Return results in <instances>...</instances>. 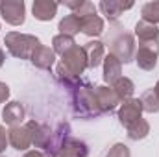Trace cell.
<instances>
[{"instance_id": "1", "label": "cell", "mask_w": 159, "mask_h": 157, "mask_svg": "<svg viewBox=\"0 0 159 157\" xmlns=\"http://www.w3.org/2000/svg\"><path fill=\"white\" fill-rule=\"evenodd\" d=\"M70 105H72L74 115L80 118H85V120L102 115L96 94H94V87L87 81H83L78 89L70 91Z\"/></svg>"}, {"instance_id": "2", "label": "cell", "mask_w": 159, "mask_h": 157, "mask_svg": "<svg viewBox=\"0 0 159 157\" xmlns=\"http://www.w3.org/2000/svg\"><path fill=\"white\" fill-rule=\"evenodd\" d=\"M4 43H6L9 54L13 57H20V59H32L37 46H41V41L35 35L19 34V32H9L6 35Z\"/></svg>"}, {"instance_id": "3", "label": "cell", "mask_w": 159, "mask_h": 157, "mask_svg": "<svg viewBox=\"0 0 159 157\" xmlns=\"http://www.w3.org/2000/svg\"><path fill=\"white\" fill-rule=\"evenodd\" d=\"M61 57H63V59H61V63L57 65L56 70H63V72H69V74H72V76L81 78L83 70L87 69V56H85V50L76 44V46H72L67 54H63Z\"/></svg>"}, {"instance_id": "4", "label": "cell", "mask_w": 159, "mask_h": 157, "mask_svg": "<svg viewBox=\"0 0 159 157\" xmlns=\"http://www.w3.org/2000/svg\"><path fill=\"white\" fill-rule=\"evenodd\" d=\"M111 44V56H115L120 63H129L131 59H135V41L133 35L128 34V32H120L117 37L109 41Z\"/></svg>"}, {"instance_id": "5", "label": "cell", "mask_w": 159, "mask_h": 157, "mask_svg": "<svg viewBox=\"0 0 159 157\" xmlns=\"http://www.w3.org/2000/svg\"><path fill=\"white\" fill-rule=\"evenodd\" d=\"M159 56V39L148 41V43H139V48L135 52V61L139 69L143 70H154L157 65Z\"/></svg>"}, {"instance_id": "6", "label": "cell", "mask_w": 159, "mask_h": 157, "mask_svg": "<svg viewBox=\"0 0 159 157\" xmlns=\"http://www.w3.org/2000/svg\"><path fill=\"white\" fill-rule=\"evenodd\" d=\"M0 15L2 19L11 24V26H20L24 24V15H26V6L22 0H6L0 2Z\"/></svg>"}, {"instance_id": "7", "label": "cell", "mask_w": 159, "mask_h": 157, "mask_svg": "<svg viewBox=\"0 0 159 157\" xmlns=\"http://www.w3.org/2000/svg\"><path fill=\"white\" fill-rule=\"evenodd\" d=\"M141 115H143V104H141L139 98L124 100V104L120 105V109H119V120L124 128H128V126L133 124L135 120L143 118Z\"/></svg>"}, {"instance_id": "8", "label": "cell", "mask_w": 159, "mask_h": 157, "mask_svg": "<svg viewBox=\"0 0 159 157\" xmlns=\"http://www.w3.org/2000/svg\"><path fill=\"white\" fill-rule=\"evenodd\" d=\"M70 139V126H69V122H59L57 126H56V129L52 131V139H50V142H48V146H46V155L48 157H54L61 148H63V144L67 142Z\"/></svg>"}, {"instance_id": "9", "label": "cell", "mask_w": 159, "mask_h": 157, "mask_svg": "<svg viewBox=\"0 0 159 157\" xmlns=\"http://www.w3.org/2000/svg\"><path fill=\"white\" fill-rule=\"evenodd\" d=\"M7 142L15 148V150H28L34 142H32V131L30 128L24 126H13L7 131Z\"/></svg>"}, {"instance_id": "10", "label": "cell", "mask_w": 159, "mask_h": 157, "mask_svg": "<svg viewBox=\"0 0 159 157\" xmlns=\"http://www.w3.org/2000/svg\"><path fill=\"white\" fill-rule=\"evenodd\" d=\"M94 94H96V100H98V105H100V111L102 113H111L115 111L117 104H119V96L115 94V91L111 87H106V85H100V87H94Z\"/></svg>"}, {"instance_id": "11", "label": "cell", "mask_w": 159, "mask_h": 157, "mask_svg": "<svg viewBox=\"0 0 159 157\" xmlns=\"http://www.w3.org/2000/svg\"><path fill=\"white\" fill-rule=\"evenodd\" d=\"M85 56H87V69H96L100 63L106 59V46L100 41H91L83 46Z\"/></svg>"}, {"instance_id": "12", "label": "cell", "mask_w": 159, "mask_h": 157, "mask_svg": "<svg viewBox=\"0 0 159 157\" xmlns=\"http://www.w3.org/2000/svg\"><path fill=\"white\" fill-rule=\"evenodd\" d=\"M80 24H81V34H85L89 37H96V35H100L104 32V20L96 13L81 15L80 17Z\"/></svg>"}, {"instance_id": "13", "label": "cell", "mask_w": 159, "mask_h": 157, "mask_svg": "<svg viewBox=\"0 0 159 157\" xmlns=\"http://www.w3.org/2000/svg\"><path fill=\"white\" fill-rule=\"evenodd\" d=\"M89 154V148H87V144L83 142V141H78V139H69L65 144H63V148L56 154L54 157H87Z\"/></svg>"}, {"instance_id": "14", "label": "cell", "mask_w": 159, "mask_h": 157, "mask_svg": "<svg viewBox=\"0 0 159 157\" xmlns=\"http://www.w3.org/2000/svg\"><path fill=\"white\" fill-rule=\"evenodd\" d=\"M30 61H32L37 69L48 70V69L54 65V61H56V54H54V50H50L48 46L41 44V46H37V50L34 52V56H32Z\"/></svg>"}, {"instance_id": "15", "label": "cell", "mask_w": 159, "mask_h": 157, "mask_svg": "<svg viewBox=\"0 0 159 157\" xmlns=\"http://www.w3.org/2000/svg\"><path fill=\"white\" fill-rule=\"evenodd\" d=\"M98 7H100V11H102L109 20H117L120 15H122V11L133 7V4H131V2L124 4V2H119V0H104V2H100Z\"/></svg>"}, {"instance_id": "16", "label": "cell", "mask_w": 159, "mask_h": 157, "mask_svg": "<svg viewBox=\"0 0 159 157\" xmlns=\"http://www.w3.org/2000/svg\"><path fill=\"white\" fill-rule=\"evenodd\" d=\"M32 11L37 20H52L57 11V4L50 2V0H37V2H34Z\"/></svg>"}, {"instance_id": "17", "label": "cell", "mask_w": 159, "mask_h": 157, "mask_svg": "<svg viewBox=\"0 0 159 157\" xmlns=\"http://www.w3.org/2000/svg\"><path fill=\"white\" fill-rule=\"evenodd\" d=\"M120 74H122V63L111 54L106 56V59H104V81L111 85L113 81H117L120 78Z\"/></svg>"}, {"instance_id": "18", "label": "cell", "mask_w": 159, "mask_h": 157, "mask_svg": "<svg viewBox=\"0 0 159 157\" xmlns=\"http://www.w3.org/2000/svg\"><path fill=\"white\" fill-rule=\"evenodd\" d=\"M2 117H4V122L9 124L11 128L19 126L24 118V107L19 102H9V104H6V107L2 111Z\"/></svg>"}, {"instance_id": "19", "label": "cell", "mask_w": 159, "mask_h": 157, "mask_svg": "<svg viewBox=\"0 0 159 157\" xmlns=\"http://www.w3.org/2000/svg\"><path fill=\"white\" fill-rule=\"evenodd\" d=\"M135 35L139 37V43H148V41L159 39V30L156 24H150L146 20H139L135 24Z\"/></svg>"}, {"instance_id": "20", "label": "cell", "mask_w": 159, "mask_h": 157, "mask_svg": "<svg viewBox=\"0 0 159 157\" xmlns=\"http://www.w3.org/2000/svg\"><path fill=\"white\" fill-rule=\"evenodd\" d=\"M111 89L115 91V94L119 96L120 102H124V100H129V98H131V94H133V91H135V85H133V81L129 78L120 76L117 81L111 83Z\"/></svg>"}, {"instance_id": "21", "label": "cell", "mask_w": 159, "mask_h": 157, "mask_svg": "<svg viewBox=\"0 0 159 157\" xmlns=\"http://www.w3.org/2000/svg\"><path fill=\"white\" fill-rule=\"evenodd\" d=\"M59 32L63 35H76L78 32H81V24H80V17L76 13H70L67 15L65 19L59 20Z\"/></svg>"}, {"instance_id": "22", "label": "cell", "mask_w": 159, "mask_h": 157, "mask_svg": "<svg viewBox=\"0 0 159 157\" xmlns=\"http://www.w3.org/2000/svg\"><path fill=\"white\" fill-rule=\"evenodd\" d=\"M126 129H128V137H129L131 141H141V139H144V137L150 133V124H148L144 118H139V120H135L133 124H129Z\"/></svg>"}, {"instance_id": "23", "label": "cell", "mask_w": 159, "mask_h": 157, "mask_svg": "<svg viewBox=\"0 0 159 157\" xmlns=\"http://www.w3.org/2000/svg\"><path fill=\"white\" fill-rule=\"evenodd\" d=\"M139 100L143 104V111H146V113H159V94L156 92V89L144 91Z\"/></svg>"}, {"instance_id": "24", "label": "cell", "mask_w": 159, "mask_h": 157, "mask_svg": "<svg viewBox=\"0 0 159 157\" xmlns=\"http://www.w3.org/2000/svg\"><path fill=\"white\" fill-rule=\"evenodd\" d=\"M52 44H54V54H67L72 46H76V43H74V37H70V35H63V34H59V35H56L54 39H52Z\"/></svg>"}, {"instance_id": "25", "label": "cell", "mask_w": 159, "mask_h": 157, "mask_svg": "<svg viewBox=\"0 0 159 157\" xmlns=\"http://www.w3.org/2000/svg\"><path fill=\"white\" fill-rule=\"evenodd\" d=\"M143 20L150 24L159 22V2H148L143 6Z\"/></svg>"}, {"instance_id": "26", "label": "cell", "mask_w": 159, "mask_h": 157, "mask_svg": "<svg viewBox=\"0 0 159 157\" xmlns=\"http://www.w3.org/2000/svg\"><path fill=\"white\" fill-rule=\"evenodd\" d=\"M106 157H131V154H129V148H128L126 144L117 142V144L107 152V155Z\"/></svg>"}, {"instance_id": "27", "label": "cell", "mask_w": 159, "mask_h": 157, "mask_svg": "<svg viewBox=\"0 0 159 157\" xmlns=\"http://www.w3.org/2000/svg\"><path fill=\"white\" fill-rule=\"evenodd\" d=\"M6 146H7V131L4 126H0V154L6 150Z\"/></svg>"}, {"instance_id": "28", "label": "cell", "mask_w": 159, "mask_h": 157, "mask_svg": "<svg viewBox=\"0 0 159 157\" xmlns=\"http://www.w3.org/2000/svg\"><path fill=\"white\" fill-rule=\"evenodd\" d=\"M7 96H9V87H7L6 83H2V81H0V104H2V102H6V100H7Z\"/></svg>"}, {"instance_id": "29", "label": "cell", "mask_w": 159, "mask_h": 157, "mask_svg": "<svg viewBox=\"0 0 159 157\" xmlns=\"http://www.w3.org/2000/svg\"><path fill=\"white\" fill-rule=\"evenodd\" d=\"M24 157H48L44 152H39V150H30V152H26Z\"/></svg>"}, {"instance_id": "30", "label": "cell", "mask_w": 159, "mask_h": 157, "mask_svg": "<svg viewBox=\"0 0 159 157\" xmlns=\"http://www.w3.org/2000/svg\"><path fill=\"white\" fill-rule=\"evenodd\" d=\"M4 61H6V56H4V52H2V48H0V67L4 65Z\"/></svg>"}]
</instances>
